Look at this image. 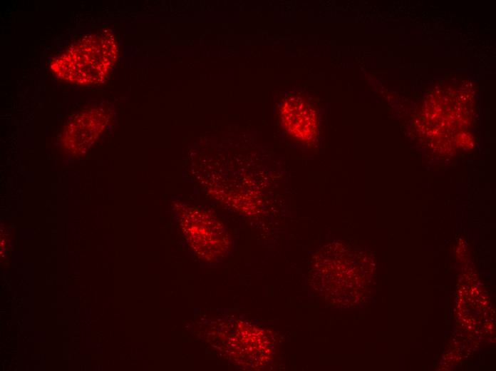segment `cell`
<instances>
[{"label":"cell","mask_w":496,"mask_h":371,"mask_svg":"<svg viewBox=\"0 0 496 371\" xmlns=\"http://www.w3.org/2000/svg\"><path fill=\"white\" fill-rule=\"evenodd\" d=\"M118 54L112 34L107 30L87 35L51 61V71L60 78L79 85L103 82Z\"/></svg>","instance_id":"obj_1"},{"label":"cell","mask_w":496,"mask_h":371,"mask_svg":"<svg viewBox=\"0 0 496 371\" xmlns=\"http://www.w3.org/2000/svg\"><path fill=\"white\" fill-rule=\"evenodd\" d=\"M108 121L107 111L100 107L84 111L73 117L61 135V147L72 155L86 152Z\"/></svg>","instance_id":"obj_2"},{"label":"cell","mask_w":496,"mask_h":371,"mask_svg":"<svg viewBox=\"0 0 496 371\" xmlns=\"http://www.w3.org/2000/svg\"><path fill=\"white\" fill-rule=\"evenodd\" d=\"M281 118L286 129L295 138L309 141L317 131L314 110L297 97L287 98L281 107Z\"/></svg>","instance_id":"obj_3"}]
</instances>
